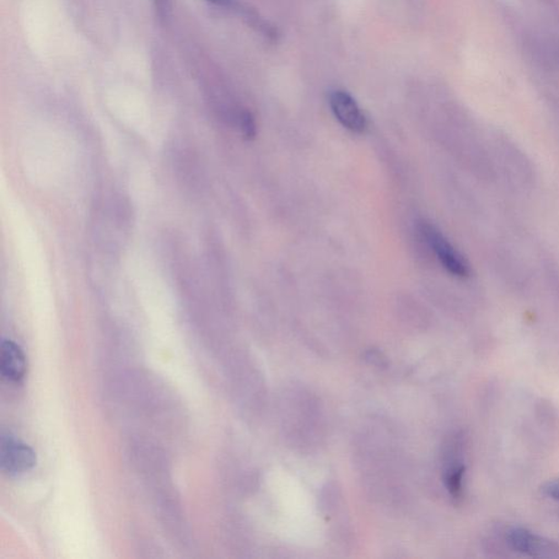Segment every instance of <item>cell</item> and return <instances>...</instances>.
<instances>
[{"label": "cell", "mask_w": 559, "mask_h": 559, "mask_svg": "<svg viewBox=\"0 0 559 559\" xmlns=\"http://www.w3.org/2000/svg\"><path fill=\"white\" fill-rule=\"evenodd\" d=\"M541 493L545 497L559 503V478H554V480L543 484Z\"/></svg>", "instance_id": "obj_8"}, {"label": "cell", "mask_w": 559, "mask_h": 559, "mask_svg": "<svg viewBox=\"0 0 559 559\" xmlns=\"http://www.w3.org/2000/svg\"><path fill=\"white\" fill-rule=\"evenodd\" d=\"M421 232L446 270L456 278L470 276V268L465 258L436 228L431 224H422Z\"/></svg>", "instance_id": "obj_2"}, {"label": "cell", "mask_w": 559, "mask_h": 559, "mask_svg": "<svg viewBox=\"0 0 559 559\" xmlns=\"http://www.w3.org/2000/svg\"><path fill=\"white\" fill-rule=\"evenodd\" d=\"M36 465L34 449L10 434H3L0 440V466L9 476L23 475Z\"/></svg>", "instance_id": "obj_1"}, {"label": "cell", "mask_w": 559, "mask_h": 559, "mask_svg": "<svg viewBox=\"0 0 559 559\" xmlns=\"http://www.w3.org/2000/svg\"><path fill=\"white\" fill-rule=\"evenodd\" d=\"M0 370L5 379L12 383H20L25 378L26 358L23 348L13 340H3Z\"/></svg>", "instance_id": "obj_5"}, {"label": "cell", "mask_w": 559, "mask_h": 559, "mask_svg": "<svg viewBox=\"0 0 559 559\" xmlns=\"http://www.w3.org/2000/svg\"><path fill=\"white\" fill-rule=\"evenodd\" d=\"M330 106L337 120L348 131L357 133H362L367 131V117L359 109L357 101L346 91H333L330 94Z\"/></svg>", "instance_id": "obj_4"}, {"label": "cell", "mask_w": 559, "mask_h": 559, "mask_svg": "<svg viewBox=\"0 0 559 559\" xmlns=\"http://www.w3.org/2000/svg\"><path fill=\"white\" fill-rule=\"evenodd\" d=\"M369 357H368V358L369 359L370 363H373L374 365H378V367H386V359L381 357V354L378 351H370L368 352Z\"/></svg>", "instance_id": "obj_9"}, {"label": "cell", "mask_w": 559, "mask_h": 559, "mask_svg": "<svg viewBox=\"0 0 559 559\" xmlns=\"http://www.w3.org/2000/svg\"><path fill=\"white\" fill-rule=\"evenodd\" d=\"M155 4H157V8L161 14H165L166 10L169 8L170 0H154Z\"/></svg>", "instance_id": "obj_10"}, {"label": "cell", "mask_w": 559, "mask_h": 559, "mask_svg": "<svg viewBox=\"0 0 559 559\" xmlns=\"http://www.w3.org/2000/svg\"><path fill=\"white\" fill-rule=\"evenodd\" d=\"M506 540L513 551L535 558H559V544L555 541L524 528H512Z\"/></svg>", "instance_id": "obj_3"}, {"label": "cell", "mask_w": 559, "mask_h": 559, "mask_svg": "<svg viewBox=\"0 0 559 559\" xmlns=\"http://www.w3.org/2000/svg\"><path fill=\"white\" fill-rule=\"evenodd\" d=\"M207 2L221 7H230L233 5V0H207Z\"/></svg>", "instance_id": "obj_11"}, {"label": "cell", "mask_w": 559, "mask_h": 559, "mask_svg": "<svg viewBox=\"0 0 559 559\" xmlns=\"http://www.w3.org/2000/svg\"><path fill=\"white\" fill-rule=\"evenodd\" d=\"M447 467L445 470L444 482L446 488L454 499H460L464 495V481L466 466L460 459L446 462Z\"/></svg>", "instance_id": "obj_6"}, {"label": "cell", "mask_w": 559, "mask_h": 559, "mask_svg": "<svg viewBox=\"0 0 559 559\" xmlns=\"http://www.w3.org/2000/svg\"><path fill=\"white\" fill-rule=\"evenodd\" d=\"M240 128L244 137L247 140H251L256 137V123L255 118L250 112H243L240 115Z\"/></svg>", "instance_id": "obj_7"}]
</instances>
